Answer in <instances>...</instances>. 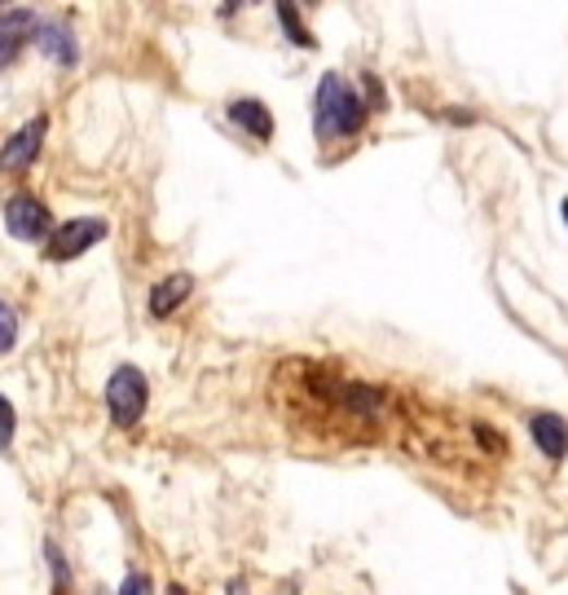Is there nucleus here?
<instances>
[{
    "mask_svg": "<svg viewBox=\"0 0 568 595\" xmlns=\"http://www.w3.org/2000/svg\"><path fill=\"white\" fill-rule=\"evenodd\" d=\"M168 595H185V591H181V586H172V591H168Z\"/></svg>",
    "mask_w": 568,
    "mask_h": 595,
    "instance_id": "18",
    "label": "nucleus"
},
{
    "mask_svg": "<svg viewBox=\"0 0 568 595\" xmlns=\"http://www.w3.org/2000/svg\"><path fill=\"white\" fill-rule=\"evenodd\" d=\"M36 27H40V19L27 5H5V10H0V71L23 53L27 40H36Z\"/></svg>",
    "mask_w": 568,
    "mask_h": 595,
    "instance_id": "6",
    "label": "nucleus"
},
{
    "mask_svg": "<svg viewBox=\"0 0 568 595\" xmlns=\"http://www.w3.org/2000/svg\"><path fill=\"white\" fill-rule=\"evenodd\" d=\"M106 234H110V221H101V216H75V221H62V225H53V234H49L45 257H49V261H58V265H67V261L84 257L88 248H97Z\"/></svg>",
    "mask_w": 568,
    "mask_h": 595,
    "instance_id": "3",
    "label": "nucleus"
},
{
    "mask_svg": "<svg viewBox=\"0 0 568 595\" xmlns=\"http://www.w3.org/2000/svg\"><path fill=\"white\" fill-rule=\"evenodd\" d=\"M45 560H49V569H53V595H67V586H71V564L62 560L58 543H45Z\"/></svg>",
    "mask_w": 568,
    "mask_h": 595,
    "instance_id": "13",
    "label": "nucleus"
},
{
    "mask_svg": "<svg viewBox=\"0 0 568 595\" xmlns=\"http://www.w3.org/2000/svg\"><path fill=\"white\" fill-rule=\"evenodd\" d=\"M36 45H40V53L53 58L58 67H75V62H80L75 32H71L67 23H58V19H45V23L36 27Z\"/></svg>",
    "mask_w": 568,
    "mask_h": 595,
    "instance_id": "9",
    "label": "nucleus"
},
{
    "mask_svg": "<svg viewBox=\"0 0 568 595\" xmlns=\"http://www.w3.org/2000/svg\"><path fill=\"white\" fill-rule=\"evenodd\" d=\"M225 595H247V582H243V578H230V591H225Z\"/></svg>",
    "mask_w": 568,
    "mask_h": 595,
    "instance_id": "16",
    "label": "nucleus"
},
{
    "mask_svg": "<svg viewBox=\"0 0 568 595\" xmlns=\"http://www.w3.org/2000/svg\"><path fill=\"white\" fill-rule=\"evenodd\" d=\"M190 291H194V278L181 270V274H168V278H159L155 287H150V296H146V305H150V318H172L185 300H190Z\"/></svg>",
    "mask_w": 568,
    "mask_h": 595,
    "instance_id": "10",
    "label": "nucleus"
},
{
    "mask_svg": "<svg viewBox=\"0 0 568 595\" xmlns=\"http://www.w3.org/2000/svg\"><path fill=\"white\" fill-rule=\"evenodd\" d=\"M120 595H155V582H150V573H142V569H129V573H124V582H120Z\"/></svg>",
    "mask_w": 568,
    "mask_h": 595,
    "instance_id": "15",
    "label": "nucleus"
},
{
    "mask_svg": "<svg viewBox=\"0 0 568 595\" xmlns=\"http://www.w3.org/2000/svg\"><path fill=\"white\" fill-rule=\"evenodd\" d=\"M559 221H564V229H568V199L559 203Z\"/></svg>",
    "mask_w": 568,
    "mask_h": 595,
    "instance_id": "17",
    "label": "nucleus"
},
{
    "mask_svg": "<svg viewBox=\"0 0 568 595\" xmlns=\"http://www.w3.org/2000/svg\"><path fill=\"white\" fill-rule=\"evenodd\" d=\"M106 415H110V424L116 428H137L142 424V415H146V406H150V380H146V371L142 367H133V362H124V367H116L110 371V380H106Z\"/></svg>",
    "mask_w": 568,
    "mask_h": 595,
    "instance_id": "2",
    "label": "nucleus"
},
{
    "mask_svg": "<svg viewBox=\"0 0 568 595\" xmlns=\"http://www.w3.org/2000/svg\"><path fill=\"white\" fill-rule=\"evenodd\" d=\"M371 124V106L366 97L339 75V71H326L313 88V133L317 142H345V138H358L362 129Z\"/></svg>",
    "mask_w": 568,
    "mask_h": 595,
    "instance_id": "1",
    "label": "nucleus"
},
{
    "mask_svg": "<svg viewBox=\"0 0 568 595\" xmlns=\"http://www.w3.org/2000/svg\"><path fill=\"white\" fill-rule=\"evenodd\" d=\"M19 331H23V322H19V309L0 296V357H5L14 344H19Z\"/></svg>",
    "mask_w": 568,
    "mask_h": 595,
    "instance_id": "12",
    "label": "nucleus"
},
{
    "mask_svg": "<svg viewBox=\"0 0 568 595\" xmlns=\"http://www.w3.org/2000/svg\"><path fill=\"white\" fill-rule=\"evenodd\" d=\"M529 441L542 450L546 463H564L568 459V419L555 410H533L529 415Z\"/></svg>",
    "mask_w": 568,
    "mask_h": 595,
    "instance_id": "7",
    "label": "nucleus"
},
{
    "mask_svg": "<svg viewBox=\"0 0 568 595\" xmlns=\"http://www.w3.org/2000/svg\"><path fill=\"white\" fill-rule=\"evenodd\" d=\"M274 10H278V27L291 36V45H295V49H313L309 27L300 23V5H274Z\"/></svg>",
    "mask_w": 568,
    "mask_h": 595,
    "instance_id": "11",
    "label": "nucleus"
},
{
    "mask_svg": "<svg viewBox=\"0 0 568 595\" xmlns=\"http://www.w3.org/2000/svg\"><path fill=\"white\" fill-rule=\"evenodd\" d=\"M14 432H19V410H14V402L5 393H0V450L14 445Z\"/></svg>",
    "mask_w": 568,
    "mask_h": 595,
    "instance_id": "14",
    "label": "nucleus"
},
{
    "mask_svg": "<svg viewBox=\"0 0 568 595\" xmlns=\"http://www.w3.org/2000/svg\"><path fill=\"white\" fill-rule=\"evenodd\" d=\"M5 229H10V238H19V243H49L53 216L36 194H14L5 203Z\"/></svg>",
    "mask_w": 568,
    "mask_h": 595,
    "instance_id": "4",
    "label": "nucleus"
},
{
    "mask_svg": "<svg viewBox=\"0 0 568 595\" xmlns=\"http://www.w3.org/2000/svg\"><path fill=\"white\" fill-rule=\"evenodd\" d=\"M225 115H230V124L243 129L252 142H269L274 138V110L261 97H234Z\"/></svg>",
    "mask_w": 568,
    "mask_h": 595,
    "instance_id": "8",
    "label": "nucleus"
},
{
    "mask_svg": "<svg viewBox=\"0 0 568 595\" xmlns=\"http://www.w3.org/2000/svg\"><path fill=\"white\" fill-rule=\"evenodd\" d=\"M45 133H49V115H36L19 133H10V142L0 146V172H14V177L27 172L40 155V146H45Z\"/></svg>",
    "mask_w": 568,
    "mask_h": 595,
    "instance_id": "5",
    "label": "nucleus"
}]
</instances>
